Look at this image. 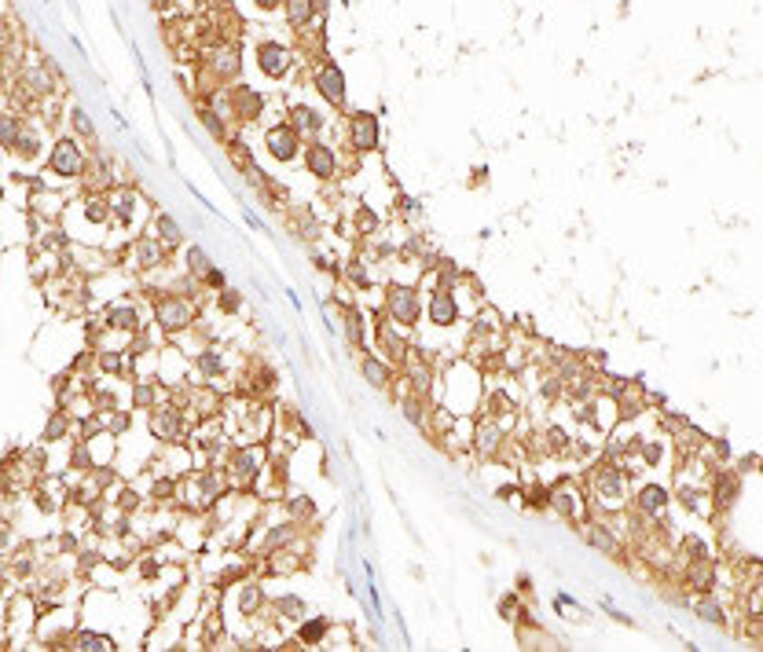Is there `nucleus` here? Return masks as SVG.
Wrapping results in <instances>:
<instances>
[{"mask_svg": "<svg viewBox=\"0 0 763 652\" xmlns=\"http://www.w3.org/2000/svg\"><path fill=\"white\" fill-rule=\"evenodd\" d=\"M154 319H158L162 330L176 334V330H187L195 323V304H191V297L165 293V297H158V304H154Z\"/></svg>", "mask_w": 763, "mask_h": 652, "instance_id": "obj_1", "label": "nucleus"}, {"mask_svg": "<svg viewBox=\"0 0 763 652\" xmlns=\"http://www.w3.org/2000/svg\"><path fill=\"white\" fill-rule=\"evenodd\" d=\"M595 498L602 509H620L628 502V476L617 466H602L595 473Z\"/></svg>", "mask_w": 763, "mask_h": 652, "instance_id": "obj_2", "label": "nucleus"}, {"mask_svg": "<svg viewBox=\"0 0 763 652\" xmlns=\"http://www.w3.org/2000/svg\"><path fill=\"white\" fill-rule=\"evenodd\" d=\"M147 429H151V436L162 440V444H180V436H184V414H180L173 403H154V407L147 411Z\"/></svg>", "mask_w": 763, "mask_h": 652, "instance_id": "obj_3", "label": "nucleus"}, {"mask_svg": "<svg viewBox=\"0 0 763 652\" xmlns=\"http://www.w3.org/2000/svg\"><path fill=\"white\" fill-rule=\"evenodd\" d=\"M419 293L411 290V286H393L389 290V297H386V315H389V323L393 326H404V330H415V323H419Z\"/></svg>", "mask_w": 763, "mask_h": 652, "instance_id": "obj_4", "label": "nucleus"}, {"mask_svg": "<svg viewBox=\"0 0 763 652\" xmlns=\"http://www.w3.org/2000/svg\"><path fill=\"white\" fill-rule=\"evenodd\" d=\"M48 169L62 180H78L84 173V154L78 140H70V136H59L56 143H51V158H48Z\"/></svg>", "mask_w": 763, "mask_h": 652, "instance_id": "obj_5", "label": "nucleus"}, {"mask_svg": "<svg viewBox=\"0 0 763 652\" xmlns=\"http://www.w3.org/2000/svg\"><path fill=\"white\" fill-rule=\"evenodd\" d=\"M261 466H264V447L261 444H250V447H239L231 455V466H228V480L235 487H246L261 476Z\"/></svg>", "mask_w": 763, "mask_h": 652, "instance_id": "obj_6", "label": "nucleus"}, {"mask_svg": "<svg viewBox=\"0 0 763 652\" xmlns=\"http://www.w3.org/2000/svg\"><path fill=\"white\" fill-rule=\"evenodd\" d=\"M191 484H195L198 491H187V498H195L198 509H209L213 502L224 498L228 476L220 473V469H195V473H191Z\"/></svg>", "mask_w": 763, "mask_h": 652, "instance_id": "obj_7", "label": "nucleus"}, {"mask_svg": "<svg viewBox=\"0 0 763 652\" xmlns=\"http://www.w3.org/2000/svg\"><path fill=\"white\" fill-rule=\"evenodd\" d=\"M378 140H382V128H378V117L371 110H353L349 114V143L353 151L367 154V151H378Z\"/></svg>", "mask_w": 763, "mask_h": 652, "instance_id": "obj_8", "label": "nucleus"}, {"mask_svg": "<svg viewBox=\"0 0 763 652\" xmlns=\"http://www.w3.org/2000/svg\"><path fill=\"white\" fill-rule=\"evenodd\" d=\"M264 147H268V154L275 158V162L290 165L294 158H298V147H301V132H298V128H294L290 121H286V125H272L268 132H264Z\"/></svg>", "mask_w": 763, "mask_h": 652, "instance_id": "obj_9", "label": "nucleus"}, {"mask_svg": "<svg viewBox=\"0 0 763 652\" xmlns=\"http://www.w3.org/2000/svg\"><path fill=\"white\" fill-rule=\"evenodd\" d=\"M165 250L169 245L158 239V234H140V239L132 242V268L140 271H154L165 264Z\"/></svg>", "mask_w": 763, "mask_h": 652, "instance_id": "obj_10", "label": "nucleus"}, {"mask_svg": "<svg viewBox=\"0 0 763 652\" xmlns=\"http://www.w3.org/2000/svg\"><path fill=\"white\" fill-rule=\"evenodd\" d=\"M316 92L323 95L331 106H342L345 103V73H342V67L338 62H323L320 70H316Z\"/></svg>", "mask_w": 763, "mask_h": 652, "instance_id": "obj_11", "label": "nucleus"}, {"mask_svg": "<svg viewBox=\"0 0 763 652\" xmlns=\"http://www.w3.org/2000/svg\"><path fill=\"white\" fill-rule=\"evenodd\" d=\"M257 67L268 73V77H286L290 67H294V51L275 45V40H264V45H257Z\"/></svg>", "mask_w": 763, "mask_h": 652, "instance_id": "obj_12", "label": "nucleus"}, {"mask_svg": "<svg viewBox=\"0 0 763 652\" xmlns=\"http://www.w3.org/2000/svg\"><path fill=\"white\" fill-rule=\"evenodd\" d=\"M305 169L316 176V180H334V173H338V158H334V151L327 147L323 140H312L309 147H305Z\"/></svg>", "mask_w": 763, "mask_h": 652, "instance_id": "obj_13", "label": "nucleus"}, {"mask_svg": "<svg viewBox=\"0 0 763 652\" xmlns=\"http://www.w3.org/2000/svg\"><path fill=\"white\" fill-rule=\"evenodd\" d=\"M459 319V301H455L451 286H437L430 293V323L433 326H451Z\"/></svg>", "mask_w": 763, "mask_h": 652, "instance_id": "obj_14", "label": "nucleus"}, {"mask_svg": "<svg viewBox=\"0 0 763 652\" xmlns=\"http://www.w3.org/2000/svg\"><path fill=\"white\" fill-rule=\"evenodd\" d=\"M298 528H301V520H283V524L268 528V531L261 535V542H257V553H261V557H268V553L290 546V542L298 539Z\"/></svg>", "mask_w": 763, "mask_h": 652, "instance_id": "obj_15", "label": "nucleus"}, {"mask_svg": "<svg viewBox=\"0 0 763 652\" xmlns=\"http://www.w3.org/2000/svg\"><path fill=\"white\" fill-rule=\"evenodd\" d=\"M231 110H235L242 121H257L261 110H264V95L253 92L250 84H239V88H231Z\"/></svg>", "mask_w": 763, "mask_h": 652, "instance_id": "obj_16", "label": "nucleus"}, {"mask_svg": "<svg viewBox=\"0 0 763 652\" xmlns=\"http://www.w3.org/2000/svg\"><path fill=\"white\" fill-rule=\"evenodd\" d=\"M550 506L569 520H584V495H580L572 484H561V487L550 491Z\"/></svg>", "mask_w": 763, "mask_h": 652, "instance_id": "obj_17", "label": "nucleus"}, {"mask_svg": "<svg viewBox=\"0 0 763 652\" xmlns=\"http://www.w3.org/2000/svg\"><path fill=\"white\" fill-rule=\"evenodd\" d=\"M290 125L298 128L301 136H320L323 125H327V117L320 110H312V106H305V103H294L290 106Z\"/></svg>", "mask_w": 763, "mask_h": 652, "instance_id": "obj_18", "label": "nucleus"}, {"mask_svg": "<svg viewBox=\"0 0 763 652\" xmlns=\"http://www.w3.org/2000/svg\"><path fill=\"white\" fill-rule=\"evenodd\" d=\"M136 209H140V198H136V191L121 187V191H114V195H110V217L118 220L121 228H132Z\"/></svg>", "mask_w": 763, "mask_h": 652, "instance_id": "obj_19", "label": "nucleus"}, {"mask_svg": "<svg viewBox=\"0 0 763 652\" xmlns=\"http://www.w3.org/2000/svg\"><path fill=\"white\" fill-rule=\"evenodd\" d=\"M235 601H239V616H257L261 608H264V601H268V594H264L261 583L250 579V583H239Z\"/></svg>", "mask_w": 763, "mask_h": 652, "instance_id": "obj_20", "label": "nucleus"}, {"mask_svg": "<svg viewBox=\"0 0 763 652\" xmlns=\"http://www.w3.org/2000/svg\"><path fill=\"white\" fill-rule=\"evenodd\" d=\"M107 326L129 337V334H136V330H140V312H136L132 304H114L110 312H107Z\"/></svg>", "mask_w": 763, "mask_h": 652, "instance_id": "obj_21", "label": "nucleus"}, {"mask_svg": "<svg viewBox=\"0 0 763 652\" xmlns=\"http://www.w3.org/2000/svg\"><path fill=\"white\" fill-rule=\"evenodd\" d=\"M67 649H78V652H110V649H118V641H114L110 634H95V630H81V634H73L70 641H67Z\"/></svg>", "mask_w": 763, "mask_h": 652, "instance_id": "obj_22", "label": "nucleus"}, {"mask_svg": "<svg viewBox=\"0 0 763 652\" xmlns=\"http://www.w3.org/2000/svg\"><path fill=\"white\" fill-rule=\"evenodd\" d=\"M500 440H503V425L495 422V418H484V422L473 429V447H477L481 455H492Z\"/></svg>", "mask_w": 763, "mask_h": 652, "instance_id": "obj_23", "label": "nucleus"}, {"mask_svg": "<svg viewBox=\"0 0 763 652\" xmlns=\"http://www.w3.org/2000/svg\"><path fill=\"white\" fill-rule=\"evenodd\" d=\"M360 374H364V381L371 389H386L389 385V367H386V359L375 356V352H367V356L360 359Z\"/></svg>", "mask_w": 763, "mask_h": 652, "instance_id": "obj_24", "label": "nucleus"}, {"mask_svg": "<svg viewBox=\"0 0 763 652\" xmlns=\"http://www.w3.org/2000/svg\"><path fill=\"white\" fill-rule=\"evenodd\" d=\"M327 634H331V619H327V616H312V619H301V623H298V641H301V645H320Z\"/></svg>", "mask_w": 763, "mask_h": 652, "instance_id": "obj_25", "label": "nucleus"}, {"mask_svg": "<svg viewBox=\"0 0 763 652\" xmlns=\"http://www.w3.org/2000/svg\"><path fill=\"white\" fill-rule=\"evenodd\" d=\"M286 23L290 29H305L316 19V0H286Z\"/></svg>", "mask_w": 763, "mask_h": 652, "instance_id": "obj_26", "label": "nucleus"}, {"mask_svg": "<svg viewBox=\"0 0 763 652\" xmlns=\"http://www.w3.org/2000/svg\"><path fill=\"white\" fill-rule=\"evenodd\" d=\"M272 612L279 619H286V623H301V619H305V601H301V597H294V594H283V597H275V601H272Z\"/></svg>", "mask_w": 763, "mask_h": 652, "instance_id": "obj_27", "label": "nucleus"}, {"mask_svg": "<svg viewBox=\"0 0 763 652\" xmlns=\"http://www.w3.org/2000/svg\"><path fill=\"white\" fill-rule=\"evenodd\" d=\"M664 506H668V491H664V487L646 484V487L639 491V509L646 513V517H657V513H664Z\"/></svg>", "mask_w": 763, "mask_h": 652, "instance_id": "obj_28", "label": "nucleus"}, {"mask_svg": "<svg viewBox=\"0 0 763 652\" xmlns=\"http://www.w3.org/2000/svg\"><path fill=\"white\" fill-rule=\"evenodd\" d=\"M184 264H187V275H191V279H206V275L213 271V261H209V253L202 250V245H187Z\"/></svg>", "mask_w": 763, "mask_h": 652, "instance_id": "obj_29", "label": "nucleus"}, {"mask_svg": "<svg viewBox=\"0 0 763 652\" xmlns=\"http://www.w3.org/2000/svg\"><path fill=\"white\" fill-rule=\"evenodd\" d=\"M584 539L591 542V546L606 550V553H617V539H613V528L598 524V520H587V524H584Z\"/></svg>", "mask_w": 763, "mask_h": 652, "instance_id": "obj_30", "label": "nucleus"}, {"mask_svg": "<svg viewBox=\"0 0 763 652\" xmlns=\"http://www.w3.org/2000/svg\"><path fill=\"white\" fill-rule=\"evenodd\" d=\"M195 367H198L202 378H220V374H224V352H220V348H202V352H198V359H195Z\"/></svg>", "mask_w": 763, "mask_h": 652, "instance_id": "obj_31", "label": "nucleus"}, {"mask_svg": "<svg viewBox=\"0 0 763 652\" xmlns=\"http://www.w3.org/2000/svg\"><path fill=\"white\" fill-rule=\"evenodd\" d=\"M154 234H158L165 245H180V242H184V228H180L169 213H158V217H154Z\"/></svg>", "mask_w": 763, "mask_h": 652, "instance_id": "obj_32", "label": "nucleus"}, {"mask_svg": "<svg viewBox=\"0 0 763 652\" xmlns=\"http://www.w3.org/2000/svg\"><path fill=\"white\" fill-rule=\"evenodd\" d=\"M154 403H158V389H154V381H147V378L132 381V407H140V411H151Z\"/></svg>", "mask_w": 763, "mask_h": 652, "instance_id": "obj_33", "label": "nucleus"}, {"mask_svg": "<svg viewBox=\"0 0 763 652\" xmlns=\"http://www.w3.org/2000/svg\"><path fill=\"white\" fill-rule=\"evenodd\" d=\"M67 429H70V418L62 411H51V418L45 425V433H40V440H45V444H59L62 436H67Z\"/></svg>", "mask_w": 763, "mask_h": 652, "instance_id": "obj_34", "label": "nucleus"}, {"mask_svg": "<svg viewBox=\"0 0 763 652\" xmlns=\"http://www.w3.org/2000/svg\"><path fill=\"white\" fill-rule=\"evenodd\" d=\"M345 337H349V345H364V315L356 312V308H345Z\"/></svg>", "mask_w": 763, "mask_h": 652, "instance_id": "obj_35", "label": "nucleus"}, {"mask_svg": "<svg viewBox=\"0 0 763 652\" xmlns=\"http://www.w3.org/2000/svg\"><path fill=\"white\" fill-rule=\"evenodd\" d=\"M198 117H202V125H206V132L213 136V140H228V128H224V121H220V114L213 110V106H198Z\"/></svg>", "mask_w": 763, "mask_h": 652, "instance_id": "obj_36", "label": "nucleus"}, {"mask_svg": "<svg viewBox=\"0 0 763 652\" xmlns=\"http://www.w3.org/2000/svg\"><path fill=\"white\" fill-rule=\"evenodd\" d=\"M95 367H99L103 374H121L125 370V352H114V348L95 352Z\"/></svg>", "mask_w": 763, "mask_h": 652, "instance_id": "obj_37", "label": "nucleus"}, {"mask_svg": "<svg viewBox=\"0 0 763 652\" xmlns=\"http://www.w3.org/2000/svg\"><path fill=\"white\" fill-rule=\"evenodd\" d=\"M228 154H231V162H235L239 169H246L250 176L261 173V169L253 165V158H250V151H246V143H242V140H231V143H228Z\"/></svg>", "mask_w": 763, "mask_h": 652, "instance_id": "obj_38", "label": "nucleus"}, {"mask_svg": "<svg viewBox=\"0 0 763 652\" xmlns=\"http://www.w3.org/2000/svg\"><path fill=\"white\" fill-rule=\"evenodd\" d=\"M209 62H213L217 77H224V81H231V77L239 73V59L231 56V51H220V56H217V59H209Z\"/></svg>", "mask_w": 763, "mask_h": 652, "instance_id": "obj_39", "label": "nucleus"}, {"mask_svg": "<svg viewBox=\"0 0 763 652\" xmlns=\"http://www.w3.org/2000/svg\"><path fill=\"white\" fill-rule=\"evenodd\" d=\"M290 224H294V231H298L305 242H316V239H320V224H316V220L309 217V213H301V217H294Z\"/></svg>", "mask_w": 763, "mask_h": 652, "instance_id": "obj_40", "label": "nucleus"}, {"mask_svg": "<svg viewBox=\"0 0 763 652\" xmlns=\"http://www.w3.org/2000/svg\"><path fill=\"white\" fill-rule=\"evenodd\" d=\"M217 304H220V312H224V315H235L239 308H242V293H239V290H228V286H224V290L217 293Z\"/></svg>", "mask_w": 763, "mask_h": 652, "instance_id": "obj_41", "label": "nucleus"}, {"mask_svg": "<svg viewBox=\"0 0 763 652\" xmlns=\"http://www.w3.org/2000/svg\"><path fill=\"white\" fill-rule=\"evenodd\" d=\"M0 136H4V147H8V151H15V147H19L23 132H19V117H15V114H8V117H4V128H0Z\"/></svg>", "mask_w": 763, "mask_h": 652, "instance_id": "obj_42", "label": "nucleus"}, {"mask_svg": "<svg viewBox=\"0 0 763 652\" xmlns=\"http://www.w3.org/2000/svg\"><path fill=\"white\" fill-rule=\"evenodd\" d=\"M286 506H290V517H298V520H309L312 513H316V506L309 502V495H294Z\"/></svg>", "mask_w": 763, "mask_h": 652, "instance_id": "obj_43", "label": "nucleus"}, {"mask_svg": "<svg viewBox=\"0 0 763 652\" xmlns=\"http://www.w3.org/2000/svg\"><path fill=\"white\" fill-rule=\"evenodd\" d=\"M697 616H701L705 623H716V627L727 623V619H723V608H719L716 601H701V605H697Z\"/></svg>", "mask_w": 763, "mask_h": 652, "instance_id": "obj_44", "label": "nucleus"}, {"mask_svg": "<svg viewBox=\"0 0 763 652\" xmlns=\"http://www.w3.org/2000/svg\"><path fill=\"white\" fill-rule=\"evenodd\" d=\"M15 154H23L26 162H34V158L40 154V140H37V136H23V140H19V147H15Z\"/></svg>", "mask_w": 763, "mask_h": 652, "instance_id": "obj_45", "label": "nucleus"}, {"mask_svg": "<svg viewBox=\"0 0 763 652\" xmlns=\"http://www.w3.org/2000/svg\"><path fill=\"white\" fill-rule=\"evenodd\" d=\"M547 447L558 455V451H569L572 440H569V433H565V429H550V433H547Z\"/></svg>", "mask_w": 763, "mask_h": 652, "instance_id": "obj_46", "label": "nucleus"}, {"mask_svg": "<svg viewBox=\"0 0 763 652\" xmlns=\"http://www.w3.org/2000/svg\"><path fill=\"white\" fill-rule=\"evenodd\" d=\"M114 502H118V509H125V513H132L136 506H140V495H136L132 487H121L118 495H114Z\"/></svg>", "mask_w": 763, "mask_h": 652, "instance_id": "obj_47", "label": "nucleus"}, {"mask_svg": "<svg viewBox=\"0 0 763 652\" xmlns=\"http://www.w3.org/2000/svg\"><path fill=\"white\" fill-rule=\"evenodd\" d=\"M70 121H73V128H78L81 136H89V140L95 136V132H92V125H89V117H84V110H81V106H73V110H70Z\"/></svg>", "mask_w": 763, "mask_h": 652, "instance_id": "obj_48", "label": "nucleus"}, {"mask_svg": "<svg viewBox=\"0 0 763 652\" xmlns=\"http://www.w3.org/2000/svg\"><path fill=\"white\" fill-rule=\"evenodd\" d=\"M404 418L415 422V425L426 422V414H422V403H419V400H404Z\"/></svg>", "mask_w": 763, "mask_h": 652, "instance_id": "obj_49", "label": "nucleus"}, {"mask_svg": "<svg viewBox=\"0 0 763 652\" xmlns=\"http://www.w3.org/2000/svg\"><path fill=\"white\" fill-rule=\"evenodd\" d=\"M26 77H30V84H37V92H51V77H45V70H40V67H34Z\"/></svg>", "mask_w": 763, "mask_h": 652, "instance_id": "obj_50", "label": "nucleus"}, {"mask_svg": "<svg viewBox=\"0 0 763 652\" xmlns=\"http://www.w3.org/2000/svg\"><path fill=\"white\" fill-rule=\"evenodd\" d=\"M525 495H528V506H536V509H543V506H550V495H547V491H543V487H528V491H525Z\"/></svg>", "mask_w": 763, "mask_h": 652, "instance_id": "obj_51", "label": "nucleus"}, {"mask_svg": "<svg viewBox=\"0 0 763 652\" xmlns=\"http://www.w3.org/2000/svg\"><path fill=\"white\" fill-rule=\"evenodd\" d=\"M202 282H206V286H213L217 293H220V290H224V286H228V282H224V271H220V268H213V271H209Z\"/></svg>", "mask_w": 763, "mask_h": 652, "instance_id": "obj_52", "label": "nucleus"}, {"mask_svg": "<svg viewBox=\"0 0 763 652\" xmlns=\"http://www.w3.org/2000/svg\"><path fill=\"white\" fill-rule=\"evenodd\" d=\"M356 224H360V231H375V224H378V220L371 217L367 209H356Z\"/></svg>", "mask_w": 763, "mask_h": 652, "instance_id": "obj_53", "label": "nucleus"}, {"mask_svg": "<svg viewBox=\"0 0 763 652\" xmlns=\"http://www.w3.org/2000/svg\"><path fill=\"white\" fill-rule=\"evenodd\" d=\"M242 217H246V224H250L253 231H264V220H261V217H257V213H253V209H242Z\"/></svg>", "mask_w": 763, "mask_h": 652, "instance_id": "obj_54", "label": "nucleus"}, {"mask_svg": "<svg viewBox=\"0 0 763 652\" xmlns=\"http://www.w3.org/2000/svg\"><path fill=\"white\" fill-rule=\"evenodd\" d=\"M140 575H143V579H151V575H158V561H143V564H140Z\"/></svg>", "mask_w": 763, "mask_h": 652, "instance_id": "obj_55", "label": "nucleus"}, {"mask_svg": "<svg viewBox=\"0 0 763 652\" xmlns=\"http://www.w3.org/2000/svg\"><path fill=\"white\" fill-rule=\"evenodd\" d=\"M312 264H316V268H320V271H327V268H331V261H327L323 253H312Z\"/></svg>", "mask_w": 763, "mask_h": 652, "instance_id": "obj_56", "label": "nucleus"}, {"mask_svg": "<svg viewBox=\"0 0 763 652\" xmlns=\"http://www.w3.org/2000/svg\"><path fill=\"white\" fill-rule=\"evenodd\" d=\"M257 8H264V12H272V8H279V4H286V0H253Z\"/></svg>", "mask_w": 763, "mask_h": 652, "instance_id": "obj_57", "label": "nucleus"}]
</instances>
